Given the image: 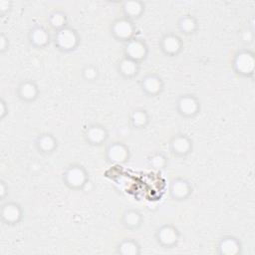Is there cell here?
<instances>
[{
    "label": "cell",
    "mask_w": 255,
    "mask_h": 255,
    "mask_svg": "<svg viewBox=\"0 0 255 255\" xmlns=\"http://www.w3.org/2000/svg\"><path fill=\"white\" fill-rule=\"evenodd\" d=\"M39 93L38 85L32 80H23L17 87L18 98L26 103L34 102L38 98Z\"/></svg>",
    "instance_id": "9a60e30c"
},
{
    "label": "cell",
    "mask_w": 255,
    "mask_h": 255,
    "mask_svg": "<svg viewBox=\"0 0 255 255\" xmlns=\"http://www.w3.org/2000/svg\"><path fill=\"white\" fill-rule=\"evenodd\" d=\"M217 249L220 255H237L240 253L241 244L236 237L224 236L219 240Z\"/></svg>",
    "instance_id": "ac0fdd59"
},
{
    "label": "cell",
    "mask_w": 255,
    "mask_h": 255,
    "mask_svg": "<svg viewBox=\"0 0 255 255\" xmlns=\"http://www.w3.org/2000/svg\"><path fill=\"white\" fill-rule=\"evenodd\" d=\"M135 25L132 20L123 16L113 21L111 25L112 35L124 43L134 37Z\"/></svg>",
    "instance_id": "277c9868"
},
{
    "label": "cell",
    "mask_w": 255,
    "mask_h": 255,
    "mask_svg": "<svg viewBox=\"0 0 255 255\" xmlns=\"http://www.w3.org/2000/svg\"><path fill=\"white\" fill-rule=\"evenodd\" d=\"M8 190H9L8 184H7L3 179H1V180H0V199H1L2 201L5 200V197H6L7 194H8Z\"/></svg>",
    "instance_id": "f546056e"
},
{
    "label": "cell",
    "mask_w": 255,
    "mask_h": 255,
    "mask_svg": "<svg viewBox=\"0 0 255 255\" xmlns=\"http://www.w3.org/2000/svg\"><path fill=\"white\" fill-rule=\"evenodd\" d=\"M182 47L181 38L174 33H166L160 40V49L166 56H176Z\"/></svg>",
    "instance_id": "5bb4252c"
},
{
    "label": "cell",
    "mask_w": 255,
    "mask_h": 255,
    "mask_svg": "<svg viewBox=\"0 0 255 255\" xmlns=\"http://www.w3.org/2000/svg\"><path fill=\"white\" fill-rule=\"evenodd\" d=\"M24 215L22 206L13 200H6L1 205L0 216L5 224L15 225L19 223Z\"/></svg>",
    "instance_id": "8992f818"
},
{
    "label": "cell",
    "mask_w": 255,
    "mask_h": 255,
    "mask_svg": "<svg viewBox=\"0 0 255 255\" xmlns=\"http://www.w3.org/2000/svg\"><path fill=\"white\" fill-rule=\"evenodd\" d=\"M169 193L173 199L184 200L192 193V185L185 178L175 177L170 182Z\"/></svg>",
    "instance_id": "7c38bea8"
},
{
    "label": "cell",
    "mask_w": 255,
    "mask_h": 255,
    "mask_svg": "<svg viewBox=\"0 0 255 255\" xmlns=\"http://www.w3.org/2000/svg\"><path fill=\"white\" fill-rule=\"evenodd\" d=\"M84 136L87 142L93 145H101L109 138L108 129L100 124H92L85 129Z\"/></svg>",
    "instance_id": "8fae6325"
},
{
    "label": "cell",
    "mask_w": 255,
    "mask_h": 255,
    "mask_svg": "<svg viewBox=\"0 0 255 255\" xmlns=\"http://www.w3.org/2000/svg\"><path fill=\"white\" fill-rule=\"evenodd\" d=\"M48 23L55 31L68 26V16L63 10H54L48 16Z\"/></svg>",
    "instance_id": "cb8c5ba5"
},
{
    "label": "cell",
    "mask_w": 255,
    "mask_h": 255,
    "mask_svg": "<svg viewBox=\"0 0 255 255\" xmlns=\"http://www.w3.org/2000/svg\"><path fill=\"white\" fill-rule=\"evenodd\" d=\"M118 72L125 78H133L137 75L139 70V63L128 58L123 57L117 64Z\"/></svg>",
    "instance_id": "44dd1931"
},
{
    "label": "cell",
    "mask_w": 255,
    "mask_h": 255,
    "mask_svg": "<svg viewBox=\"0 0 255 255\" xmlns=\"http://www.w3.org/2000/svg\"><path fill=\"white\" fill-rule=\"evenodd\" d=\"M37 150L43 154H51L58 147V139L51 132H44L37 136L35 140Z\"/></svg>",
    "instance_id": "2e32d148"
},
{
    "label": "cell",
    "mask_w": 255,
    "mask_h": 255,
    "mask_svg": "<svg viewBox=\"0 0 255 255\" xmlns=\"http://www.w3.org/2000/svg\"><path fill=\"white\" fill-rule=\"evenodd\" d=\"M179 236V230L169 223L162 224L155 231V239L163 247L174 246L178 242Z\"/></svg>",
    "instance_id": "ba28073f"
},
{
    "label": "cell",
    "mask_w": 255,
    "mask_h": 255,
    "mask_svg": "<svg viewBox=\"0 0 255 255\" xmlns=\"http://www.w3.org/2000/svg\"><path fill=\"white\" fill-rule=\"evenodd\" d=\"M124 54L137 63L143 61L148 54V47L146 43L139 38H131L124 44Z\"/></svg>",
    "instance_id": "5b68a950"
},
{
    "label": "cell",
    "mask_w": 255,
    "mask_h": 255,
    "mask_svg": "<svg viewBox=\"0 0 255 255\" xmlns=\"http://www.w3.org/2000/svg\"><path fill=\"white\" fill-rule=\"evenodd\" d=\"M12 8L11 0H0V14L4 15L8 13Z\"/></svg>",
    "instance_id": "83f0119b"
},
{
    "label": "cell",
    "mask_w": 255,
    "mask_h": 255,
    "mask_svg": "<svg viewBox=\"0 0 255 255\" xmlns=\"http://www.w3.org/2000/svg\"><path fill=\"white\" fill-rule=\"evenodd\" d=\"M129 122L135 128H142L146 127L149 122V115L143 109H135L129 116Z\"/></svg>",
    "instance_id": "d4e9b609"
},
{
    "label": "cell",
    "mask_w": 255,
    "mask_h": 255,
    "mask_svg": "<svg viewBox=\"0 0 255 255\" xmlns=\"http://www.w3.org/2000/svg\"><path fill=\"white\" fill-rule=\"evenodd\" d=\"M177 28L185 35L193 34L198 28L197 19L192 15H183L177 21Z\"/></svg>",
    "instance_id": "603a6c76"
},
{
    "label": "cell",
    "mask_w": 255,
    "mask_h": 255,
    "mask_svg": "<svg viewBox=\"0 0 255 255\" xmlns=\"http://www.w3.org/2000/svg\"><path fill=\"white\" fill-rule=\"evenodd\" d=\"M98 76H99V69L93 64L86 65L82 69V77L84 80L88 82L96 81L98 79Z\"/></svg>",
    "instance_id": "4316f807"
},
{
    "label": "cell",
    "mask_w": 255,
    "mask_h": 255,
    "mask_svg": "<svg viewBox=\"0 0 255 255\" xmlns=\"http://www.w3.org/2000/svg\"><path fill=\"white\" fill-rule=\"evenodd\" d=\"M176 110L181 117L192 118L200 110L199 100L191 94L181 95L176 102Z\"/></svg>",
    "instance_id": "52a82bcc"
},
{
    "label": "cell",
    "mask_w": 255,
    "mask_h": 255,
    "mask_svg": "<svg viewBox=\"0 0 255 255\" xmlns=\"http://www.w3.org/2000/svg\"><path fill=\"white\" fill-rule=\"evenodd\" d=\"M169 147L174 155L186 156L192 150V140L184 133H177L171 137Z\"/></svg>",
    "instance_id": "30bf717a"
},
{
    "label": "cell",
    "mask_w": 255,
    "mask_h": 255,
    "mask_svg": "<svg viewBox=\"0 0 255 255\" xmlns=\"http://www.w3.org/2000/svg\"><path fill=\"white\" fill-rule=\"evenodd\" d=\"M122 222L128 229H137L143 222L142 214L134 208H127L122 214Z\"/></svg>",
    "instance_id": "ffe728a7"
},
{
    "label": "cell",
    "mask_w": 255,
    "mask_h": 255,
    "mask_svg": "<svg viewBox=\"0 0 255 255\" xmlns=\"http://www.w3.org/2000/svg\"><path fill=\"white\" fill-rule=\"evenodd\" d=\"M234 71L241 76L249 77L255 71V57L254 54L246 49L238 51L233 58Z\"/></svg>",
    "instance_id": "3957f363"
},
{
    "label": "cell",
    "mask_w": 255,
    "mask_h": 255,
    "mask_svg": "<svg viewBox=\"0 0 255 255\" xmlns=\"http://www.w3.org/2000/svg\"><path fill=\"white\" fill-rule=\"evenodd\" d=\"M117 252L121 255H139L140 245L132 238H125L118 244Z\"/></svg>",
    "instance_id": "7402d4cb"
},
{
    "label": "cell",
    "mask_w": 255,
    "mask_h": 255,
    "mask_svg": "<svg viewBox=\"0 0 255 255\" xmlns=\"http://www.w3.org/2000/svg\"><path fill=\"white\" fill-rule=\"evenodd\" d=\"M8 115V105L3 98L0 99V119L3 120Z\"/></svg>",
    "instance_id": "4dcf8cb0"
},
{
    "label": "cell",
    "mask_w": 255,
    "mask_h": 255,
    "mask_svg": "<svg viewBox=\"0 0 255 255\" xmlns=\"http://www.w3.org/2000/svg\"><path fill=\"white\" fill-rule=\"evenodd\" d=\"M106 156L112 163L122 164L129 158V148L122 141H113L106 148Z\"/></svg>",
    "instance_id": "9c48e42d"
},
{
    "label": "cell",
    "mask_w": 255,
    "mask_h": 255,
    "mask_svg": "<svg viewBox=\"0 0 255 255\" xmlns=\"http://www.w3.org/2000/svg\"><path fill=\"white\" fill-rule=\"evenodd\" d=\"M241 39L244 43H250L253 40V34L249 30H245L241 33Z\"/></svg>",
    "instance_id": "1f68e13d"
},
{
    "label": "cell",
    "mask_w": 255,
    "mask_h": 255,
    "mask_svg": "<svg viewBox=\"0 0 255 255\" xmlns=\"http://www.w3.org/2000/svg\"><path fill=\"white\" fill-rule=\"evenodd\" d=\"M141 90L148 96L154 97L159 95L163 90V81L157 74L150 73L145 75L140 81Z\"/></svg>",
    "instance_id": "4fadbf2b"
},
{
    "label": "cell",
    "mask_w": 255,
    "mask_h": 255,
    "mask_svg": "<svg viewBox=\"0 0 255 255\" xmlns=\"http://www.w3.org/2000/svg\"><path fill=\"white\" fill-rule=\"evenodd\" d=\"M144 8H145V5L140 0H127V1H124L122 4V10H123L124 16L132 21L134 19L141 17V15L144 12Z\"/></svg>",
    "instance_id": "d6986e66"
},
{
    "label": "cell",
    "mask_w": 255,
    "mask_h": 255,
    "mask_svg": "<svg viewBox=\"0 0 255 255\" xmlns=\"http://www.w3.org/2000/svg\"><path fill=\"white\" fill-rule=\"evenodd\" d=\"M88 181V172L86 168L80 164L69 165L63 173V182L71 189H82Z\"/></svg>",
    "instance_id": "6da1fadb"
},
{
    "label": "cell",
    "mask_w": 255,
    "mask_h": 255,
    "mask_svg": "<svg viewBox=\"0 0 255 255\" xmlns=\"http://www.w3.org/2000/svg\"><path fill=\"white\" fill-rule=\"evenodd\" d=\"M9 48V39L8 37L2 32L0 34V53H4Z\"/></svg>",
    "instance_id": "f1b7e54d"
},
{
    "label": "cell",
    "mask_w": 255,
    "mask_h": 255,
    "mask_svg": "<svg viewBox=\"0 0 255 255\" xmlns=\"http://www.w3.org/2000/svg\"><path fill=\"white\" fill-rule=\"evenodd\" d=\"M28 39L33 47L41 49L45 48L49 44L51 37L46 28H44L43 26L36 25L29 31Z\"/></svg>",
    "instance_id": "e0dca14e"
},
{
    "label": "cell",
    "mask_w": 255,
    "mask_h": 255,
    "mask_svg": "<svg viewBox=\"0 0 255 255\" xmlns=\"http://www.w3.org/2000/svg\"><path fill=\"white\" fill-rule=\"evenodd\" d=\"M79 40L80 37L78 32L70 26L55 31L54 43L62 52H71L75 50L79 44Z\"/></svg>",
    "instance_id": "7a4b0ae2"
},
{
    "label": "cell",
    "mask_w": 255,
    "mask_h": 255,
    "mask_svg": "<svg viewBox=\"0 0 255 255\" xmlns=\"http://www.w3.org/2000/svg\"><path fill=\"white\" fill-rule=\"evenodd\" d=\"M167 163L166 157L160 152H155L148 157V164L154 169L164 168Z\"/></svg>",
    "instance_id": "484cf974"
}]
</instances>
